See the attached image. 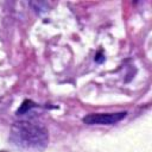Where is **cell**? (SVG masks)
Segmentation results:
<instances>
[{
	"label": "cell",
	"mask_w": 152,
	"mask_h": 152,
	"mask_svg": "<svg viewBox=\"0 0 152 152\" xmlns=\"http://www.w3.org/2000/svg\"><path fill=\"white\" fill-rule=\"evenodd\" d=\"M11 141L24 150L43 148L49 140L46 128L39 122L34 121H18L14 122L11 129Z\"/></svg>",
	"instance_id": "6da1fadb"
},
{
	"label": "cell",
	"mask_w": 152,
	"mask_h": 152,
	"mask_svg": "<svg viewBox=\"0 0 152 152\" xmlns=\"http://www.w3.org/2000/svg\"><path fill=\"white\" fill-rule=\"evenodd\" d=\"M127 115L126 112L119 113H94L86 115L82 121L87 125H113L122 120Z\"/></svg>",
	"instance_id": "7a4b0ae2"
},
{
	"label": "cell",
	"mask_w": 152,
	"mask_h": 152,
	"mask_svg": "<svg viewBox=\"0 0 152 152\" xmlns=\"http://www.w3.org/2000/svg\"><path fill=\"white\" fill-rule=\"evenodd\" d=\"M34 107H37V104H36L33 101H31V100H25V101L20 104V107L18 108L17 115H23V114L27 113L28 110H31V109L34 108Z\"/></svg>",
	"instance_id": "3957f363"
},
{
	"label": "cell",
	"mask_w": 152,
	"mask_h": 152,
	"mask_svg": "<svg viewBox=\"0 0 152 152\" xmlns=\"http://www.w3.org/2000/svg\"><path fill=\"white\" fill-rule=\"evenodd\" d=\"M95 61H96L97 63H101V62H103V61H104V57H103V55H102V51L97 52V55L95 56Z\"/></svg>",
	"instance_id": "277c9868"
}]
</instances>
